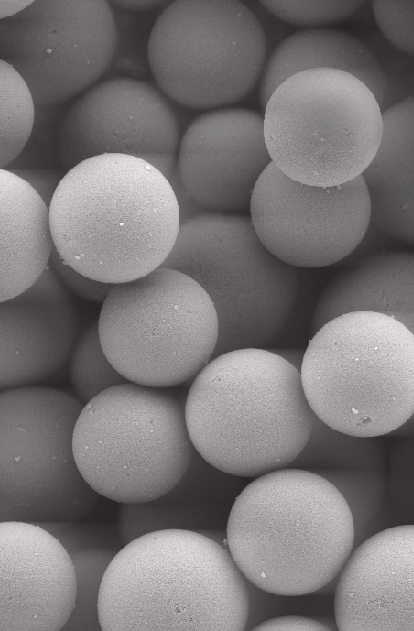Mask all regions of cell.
I'll list each match as a JSON object with an SVG mask.
<instances>
[{
  "instance_id": "60d3db41",
  "label": "cell",
  "mask_w": 414,
  "mask_h": 631,
  "mask_svg": "<svg viewBox=\"0 0 414 631\" xmlns=\"http://www.w3.org/2000/svg\"><path fill=\"white\" fill-rule=\"evenodd\" d=\"M195 532H198L214 541H216L217 543L228 547L227 545V534H226V528H207V529H199Z\"/></svg>"
},
{
  "instance_id": "836d02e7",
  "label": "cell",
  "mask_w": 414,
  "mask_h": 631,
  "mask_svg": "<svg viewBox=\"0 0 414 631\" xmlns=\"http://www.w3.org/2000/svg\"><path fill=\"white\" fill-rule=\"evenodd\" d=\"M49 266L67 287L83 299L103 303L115 284L91 279L65 263L54 248Z\"/></svg>"
},
{
  "instance_id": "603a6c76",
  "label": "cell",
  "mask_w": 414,
  "mask_h": 631,
  "mask_svg": "<svg viewBox=\"0 0 414 631\" xmlns=\"http://www.w3.org/2000/svg\"><path fill=\"white\" fill-rule=\"evenodd\" d=\"M0 302L31 287L55 248L49 206L23 179L0 169Z\"/></svg>"
},
{
  "instance_id": "4fadbf2b",
  "label": "cell",
  "mask_w": 414,
  "mask_h": 631,
  "mask_svg": "<svg viewBox=\"0 0 414 631\" xmlns=\"http://www.w3.org/2000/svg\"><path fill=\"white\" fill-rule=\"evenodd\" d=\"M251 221L265 247L294 267H326L348 255L370 227L362 175L333 187L292 180L271 162L250 201Z\"/></svg>"
},
{
  "instance_id": "7c38bea8",
  "label": "cell",
  "mask_w": 414,
  "mask_h": 631,
  "mask_svg": "<svg viewBox=\"0 0 414 631\" xmlns=\"http://www.w3.org/2000/svg\"><path fill=\"white\" fill-rule=\"evenodd\" d=\"M116 47L104 0H35L0 20L1 60L28 84L38 106L81 95L100 82Z\"/></svg>"
},
{
  "instance_id": "e0dca14e",
  "label": "cell",
  "mask_w": 414,
  "mask_h": 631,
  "mask_svg": "<svg viewBox=\"0 0 414 631\" xmlns=\"http://www.w3.org/2000/svg\"><path fill=\"white\" fill-rule=\"evenodd\" d=\"M333 613L340 631H414V525L384 528L353 549Z\"/></svg>"
},
{
  "instance_id": "9a60e30c",
  "label": "cell",
  "mask_w": 414,
  "mask_h": 631,
  "mask_svg": "<svg viewBox=\"0 0 414 631\" xmlns=\"http://www.w3.org/2000/svg\"><path fill=\"white\" fill-rule=\"evenodd\" d=\"M177 155L187 192L219 213L247 209L272 162L264 117L244 108H218L195 117L181 136Z\"/></svg>"
},
{
  "instance_id": "4316f807",
  "label": "cell",
  "mask_w": 414,
  "mask_h": 631,
  "mask_svg": "<svg viewBox=\"0 0 414 631\" xmlns=\"http://www.w3.org/2000/svg\"><path fill=\"white\" fill-rule=\"evenodd\" d=\"M118 551L89 549L71 553L77 581L74 609L64 631H102L99 595L103 576Z\"/></svg>"
},
{
  "instance_id": "7a4b0ae2",
  "label": "cell",
  "mask_w": 414,
  "mask_h": 631,
  "mask_svg": "<svg viewBox=\"0 0 414 631\" xmlns=\"http://www.w3.org/2000/svg\"><path fill=\"white\" fill-rule=\"evenodd\" d=\"M184 405L193 447L217 469L241 478L288 467L317 417L300 371L264 348L213 357L193 379Z\"/></svg>"
},
{
  "instance_id": "8992f818",
  "label": "cell",
  "mask_w": 414,
  "mask_h": 631,
  "mask_svg": "<svg viewBox=\"0 0 414 631\" xmlns=\"http://www.w3.org/2000/svg\"><path fill=\"white\" fill-rule=\"evenodd\" d=\"M193 278L217 312L213 357L242 348H263L285 328L299 292V272L272 254L251 218L206 212L180 224L163 263Z\"/></svg>"
},
{
  "instance_id": "484cf974",
  "label": "cell",
  "mask_w": 414,
  "mask_h": 631,
  "mask_svg": "<svg viewBox=\"0 0 414 631\" xmlns=\"http://www.w3.org/2000/svg\"><path fill=\"white\" fill-rule=\"evenodd\" d=\"M69 374L75 397L85 405L113 386L128 381L103 351L98 323H91L79 336L70 356Z\"/></svg>"
},
{
  "instance_id": "8d00e7d4",
  "label": "cell",
  "mask_w": 414,
  "mask_h": 631,
  "mask_svg": "<svg viewBox=\"0 0 414 631\" xmlns=\"http://www.w3.org/2000/svg\"><path fill=\"white\" fill-rule=\"evenodd\" d=\"M255 631H327L329 625L311 617L302 615H281L265 619L257 624Z\"/></svg>"
},
{
  "instance_id": "ac0fdd59",
  "label": "cell",
  "mask_w": 414,
  "mask_h": 631,
  "mask_svg": "<svg viewBox=\"0 0 414 631\" xmlns=\"http://www.w3.org/2000/svg\"><path fill=\"white\" fill-rule=\"evenodd\" d=\"M79 329L75 301L50 266L27 290L0 302L1 390L54 374L71 356Z\"/></svg>"
},
{
  "instance_id": "74e56055",
  "label": "cell",
  "mask_w": 414,
  "mask_h": 631,
  "mask_svg": "<svg viewBox=\"0 0 414 631\" xmlns=\"http://www.w3.org/2000/svg\"><path fill=\"white\" fill-rule=\"evenodd\" d=\"M111 4L122 8L124 10H128L131 12H138V13H142V12H148L151 10H154L155 8H159L161 6H167L169 3L166 1H142V0H135V1H110Z\"/></svg>"
},
{
  "instance_id": "ab89813d",
  "label": "cell",
  "mask_w": 414,
  "mask_h": 631,
  "mask_svg": "<svg viewBox=\"0 0 414 631\" xmlns=\"http://www.w3.org/2000/svg\"><path fill=\"white\" fill-rule=\"evenodd\" d=\"M388 435L395 438H414V414Z\"/></svg>"
},
{
  "instance_id": "52a82bcc",
  "label": "cell",
  "mask_w": 414,
  "mask_h": 631,
  "mask_svg": "<svg viewBox=\"0 0 414 631\" xmlns=\"http://www.w3.org/2000/svg\"><path fill=\"white\" fill-rule=\"evenodd\" d=\"M193 445L185 405L170 392L133 382L86 403L73 432V452L86 482L120 504L153 500L188 469Z\"/></svg>"
},
{
  "instance_id": "3957f363",
  "label": "cell",
  "mask_w": 414,
  "mask_h": 631,
  "mask_svg": "<svg viewBox=\"0 0 414 631\" xmlns=\"http://www.w3.org/2000/svg\"><path fill=\"white\" fill-rule=\"evenodd\" d=\"M248 615L247 581L228 547L192 530L128 542L99 595L103 631H243Z\"/></svg>"
},
{
  "instance_id": "5b68a950",
  "label": "cell",
  "mask_w": 414,
  "mask_h": 631,
  "mask_svg": "<svg viewBox=\"0 0 414 631\" xmlns=\"http://www.w3.org/2000/svg\"><path fill=\"white\" fill-rule=\"evenodd\" d=\"M300 375L310 407L329 427L388 435L414 414V335L382 313L341 314L311 336Z\"/></svg>"
},
{
  "instance_id": "6da1fadb",
  "label": "cell",
  "mask_w": 414,
  "mask_h": 631,
  "mask_svg": "<svg viewBox=\"0 0 414 631\" xmlns=\"http://www.w3.org/2000/svg\"><path fill=\"white\" fill-rule=\"evenodd\" d=\"M54 245L79 273L110 284L162 266L180 229L177 197L147 161L102 154L68 170L49 206Z\"/></svg>"
},
{
  "instance_id": "277c9868",
  "label": "cell",
  "mask_w": 414,
  "mask_h": 631,
  "mask_svg": "<svg viewBox=\"0 0 414 631\" xmlns=\"http://www.w3.org/2000/svg\"><path fill=\"white\" fill-rule=\"evenodd\" d=\"M226 534L247 581L269 593L303 596L337 581L354 549L355 527L331 483L287 467L256 477L239 492Z\"/></svg>"
},
{
  "instance_id": "f35d334b",
  "label": "cell",
  "mask_w": 414,
  "mask_h": 631,
  "mask_svg": "<svg viewBox=\"0 0 414 631\" xmlns=\"http://www.w3.org/2000/svg\"><path fill=\"white\" fill-rule=\"evenodd\" d=\"M284 358L294 367H296L299 371L301 369L302 361L304 358L305 350L302 349H294V348H283V349H274L271 350Z\"/></svg>"
},
{
  "instance_id": "d6a6232c",
  "label": "cell",
  "mask_w": 414,
  "mask_h": 631,
  "mask_svg": "<svg viewBox=\"0 0 414 631\" xmlns=\"http://www.w3.org/2000/svg\"><path fill=\"white\" fill-rule=\"evenodd\" d=\"M372 7L375 22L385 39L414 56V0H375Z\"/></svg>"
},
{
  "instance_id": "f546056e",
  "label": "cell",
  "mask_w": 414,
  "mask_h": 631,
  "mask_svg": "<svg viewBox=\"0 0 414 631\" xmlns=\"http://www.w3.org/2000/svg\"><path fill=\"white\" fill-rule=\"evenodd\" d=\"M363 42L372 51L384 75L385 96L381 110L414 98V56L397 49L381 32H370L364 36Z\"/></svg>"
},
{
  "instance_id": "44dd1931",
  "label": "cell",
  "mask_w": 414,
  "mask_h": 631,
  "mask_svg": "<svg viewBox=\"0 0 414 631\" xmlns=\"http://www.w3.org/2000/svg\"><path fill=\"white\" fill-rule=\"evenodd\" d=\"M351 311L385 314L414 335V254L371 255L334 276L313 311L311 336L329 320Z\"/></svg>"
},
{
  "instance_id": "9c48e42d",
  "label": "cell",
  "mask_w": 414,
  "mask_h": 631,
  "mask_svg": "<svg viewBox=\"0 0 414 631\" xmlns=\"http://www.w3.org/2000/svg\"><path fill=\"white\" fill-rule=\"evenodd\" d=\"M98 331L108 360L128 381L157 388L194 379L213 358L219 322L207 292L168 267L115 284Z\"/></svg>"
},
{
  "instance_id": "d6986e66",
  "label": "cell",
  "mask_w": 414,
  "mask_h": 631,
  "mask_svg": "<svg viewBox=\"0 0 414 631\" xmlns=\"http://www.w3.org/2000/svg\"><path fill=\"white\" fill-rule=\"evenodd\" d=\"M387 459L379 437L352 436L316 417L308 442L288 467L315 473L341 493L353 515L355 548L382 530Z\"/></svg>"
},
{
  "instance_id": "7402d4cb",
  "label": "cell",
  "mask_w": 414,
  "mask_h": 631,
  "mask_svg": "<svg viewBox=\"0 0 414 631\" xmlns=\"http://www.w3.org/2000/svg\"><path fill=\"white\" fill-rule=\"evenodd\" d=\"M378 151L362 173L370 225L414 244V98L384 111Z\"/></svg>"
},
{
  "instance_id": "ba28073f",
  "label": "cell",
  "mask_w": 414,
  "mask_h": 631,
  "mask_svg": "<svg viewBox=\"0 0 414 631\" xmlns=\"http://www.w3.org/2000/svg\"><path fill=\"white\" fill-rule=\"evenodd\" d=\"M272 162L294 181L333 187L362 175L383 135L375 95L350 73L318 68L283 81L264 108Z\"/></svg>"
},
{
  "instance_id": "83f0119b",
  "label": "cell",
  "mask_w": 414,
  "mask_h": 631,
  "mask_svg": "<svg viewBox=\"0 0 414 631\" xmlns=\"http://www.w3.org/2000/svg\"><path fill=\"white\" fill-rule=\"evenodd\" d=\"M414 525V438H396L387 459L382 529Z\"/></svg>"
},
{
  "instance_id": "d4e9b609",
  "label": "cell",
  "mask_w": 414,
  "mask_h": 631,
  "mask_svg": "<svg viewBox=\"0 0 414 631\" xmlns=\"http://www.w3.org/2000/svg\"><path fill=\"white\" fill-rule=\"evenodd\" d=\"M0 167L6 169L32 136L37 104L23 77L0 60Z\"/></svg>"
},
{
  "instance_id": "d590c367",
  "label": "cell",
  "mask_w": 414,
  "mask_h": 631,
  "mask_svg": "<svg viewBox=\"0 0 414 631\" xmlns=\"http://www.w3.org/2000/svg\"><path fill=\"white\" fill-rule=\"evenodd\" d=\"M8 170L27 182L48 206L65 175L49 168L19 167Z\"/></svg>"
},
{
  "instance_id": "f1b7e54d",
  "label": "cell",
  "mask_w": 414,
  "mask_h": 631,
  "mask_svg": "<svg viewBox=\"0 0 414 631\" xmlns=\"http://www.w3.org/2000/svg\"><path fill=\"white\" fill-rule=\"evenodd\" d=\"M111 6L116 24V47L107 74L112 71L115 73L113 78L144 80L151 75L148 61L151 31H148L140 13L124 10L113 4Z\"/></svg>"
},
{
  "instance_id": "2e32d148",
  "label": "cell",
  "mask_w": 414,
  "mask_h": 631,
  "mask_svg": "<svg viewBox=\"0 0 414 631\" xmlns=\"http://www.w3.org/2000/svg\"><path fill=\"white\" fill-rule=\"evenodd\" d=\"M77 591L69 552L42 526L0 522V630L59 631Z\"/></svg>"
},
{
  "instance_id": "ffe728a7",
  "label": "cell",
  "mask_w": 414,
  "mask_h": 631,
  "mask_svg": "<svg viewBox=\"0 0 414 631\" xmlns=\"http://www.w3.org/2000/svg\"><path fill=\"white\" fill-rule=\"evenodd\" d=\"M235 477L211 465L193 447L188 469L168 492L147 502L120 505L117 527L123 545L155 530L226 527L237 497Z\"/></svg>"
},
{
  "instance_id": "8fae6325",
  "label": "cell",
  "mask_w": 414,
  "mask_h": 631,
  "mask_svg": "<svg viewBox=\"0 0 414 631\" xmlns=\"http://www.w3.org/2000/svg\"><path fill=\"white\" fill-rule=\"evenodd\" d=\"M83 406L51 387L1 390L0 522L79 520L96 504L73 452Z\"/></svg>"
},
{
  "instance_id": "4dcf8cb0",
  "label": "cell",
  "mask_w": 414,
  "mask_h": 631,
  "mask_svg": "<svg viewBox=\"0 0 414 631\" xmlns=\"http://www.w3.org/2000/svg\"><path fill=\"white\" fill-rule=\"evenodd\" d=\"M270 14L289 24L314 27L339 22L363 6L364 1H285L259 2Z\"/></svg>"
},
{
  "instance_id": "5bb4252c",
  "label": "cell",
  "mask_w": 414,
  "mask_h": 631,
  "mask_svg": "<svg viewBox=\"0 0 414 631\" xmlns=\"http://www.w3.org/2000/svg\"><path fill=\"white\" fill-rule=\"evenodd\" d=\"M58 130V159L67 171L102 154L149 162L177 154L181 139L178 118L157 85L124 77L107 78L82 93Z\"/></svg>"
},
{
  "instance_id": "e575fe53",
  "label": "cell",
  "mask_w": 414,
  "mask_h": 631,
  "mask_svg": "<svg viewBox=\"0 0 414 631\" xmlns=\"http://www.w3.org/2000/svg\"><path fill=\"white\" fill-rule=\"evenodd\" d=\"M168 180L178 200L180 224L206 212H211L197 203L187 192L179 172L178 155L164 154L155 157L151 163Z\"/></svg>"
},
{
  "instance_id": "cb8c5ba5",
  "label": "cell",
  "mask_w": 414,
  "mask_h": 631,
  "mask_svg": "<svg viewBox=\"0 0 414 631\" xmlns=\"http://www.w3.org/2000/svg\"><path fill=\"white\" fill-rule=\"evenodd\" d=\"M318 68L352 74L372 91L381 108L385 96V79L368 46L344 31L311 28L297 31L281 40L267 59L259 89L262 109L274 90L288 77Z\"/></svg>"
},
{
  "instance_id": "30bf717a",
  "label": "cell",
  "mask_w": 414,
  "mask_h": 631,
  "mask_svg": "<svg viewBox=\"0 0 414 631\" xmlns=\"http://www.w3.org/2000/svg\"><path fill=\"white\" fill-rule=\"evenodd\" d=\"M148 61L169 99L192 109H218L243 99L262 78L266 34L240 1L177 0L153 23Z\"/></svg>"
},
{
  "instance_id": "1f68e13d",
  "label": "cell",
  "mask_w": 414,
  "mask_h": 631,
  "mask_svg": "<svg viewBox=\"0 0 414 631\" xmlns=\"http://www.w3.org/2000/svg\"><path fill=\"white\" fill-rule=\"evenodd\" d=\"M56 537L69 554L89 549L119 551L124 545L117 525L78 520L37 523Z\"/></svg>"
}]
</instances>
